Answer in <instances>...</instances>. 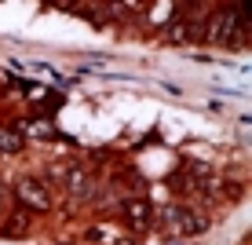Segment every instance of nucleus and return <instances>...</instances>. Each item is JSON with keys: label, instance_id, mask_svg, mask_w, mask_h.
<instances>
[{"label": "nucleus", "instance_id": "nucleus-1", "mask_svg": "<svg viewBox=\"0 0 252 245\" xmlns=\"http://www.w3.org/2000/svg\"><path fill=\"white\" fill-rule=\"evenodd\" d=\"M15 198H19L22 205H30L33 212H44V209H51V194H48V187H40L37 179H22L19 187H15Z\"/></svg>", "mask_w": 252, "mask_h": 245}, {"label": "nucleus", "instance_id": "nucleus-3", "mask_svg": "<svg viewBox=\"0 0 252 245\" xmlns=\"http://www.w3.org/2000/svg\"><path fill=\"white\" fill-rule=\"evenodd\" d=\"M146 212H150L146 205H128V216H132L135 223H146Z\"/></svg>", "mask_w": 252, "mask_h": 245}, {"label": "nucleus", "instance_id": "nucleus-2", "mask_svg": "<svg viewBox=\"0 0 252 245\" xmlns=\"http://www.w3.org/2000/svg\"><path fill=\"white\" fill-rule=\"evenodd\" d=\"M69 194H73V198H92V194H95V190H92V179L81 176V172H73V176H69Z\"/></svg>", "mask_w": 252, "mask_h": 245}, {"label": "nucleus", "instance_id": "nucleus-4", "mask_svg": "<svg viewBox=\"0 0 252 245\" xmlns=\"http://www.w3.org/2000/svg\"><path fill=\"white\" fill-rule=\"evenodd\" d=\"M114 4H132V0H114Z\"/></svg>", "mask_w": 252, "mask_h": 245}]
</instances>
